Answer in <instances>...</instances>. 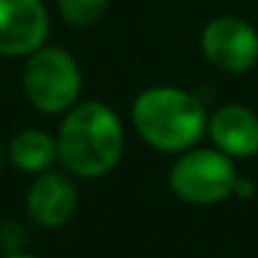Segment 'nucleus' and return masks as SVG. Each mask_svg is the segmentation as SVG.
<instances>
[{"label": "nucleus", "mask_w": 258, "mask_h": 258, "mask_svg": "<svg viewBox=\"0 0 258 258\" xmlns=\"http://www.w3.org/2000/svg\"><path fill=\"white\" fill-rule=\"evenodd\" d=\"M76 208H79V187L76 177H71L69 172L58 170L41 172L36 175V180L26 192L28 218L46 230L63 228L74 218Z\"/></svg>", "instance_id": "obj_7"}, {"label": "nucleus", "mask_w": 258, "mask_h": 258, "mask_svg": "<svg viewBox=\"0 0 258 258\" xmlns=\"http://www.w3.org/2000/svg\"><path fill=\"white\" fill-rule=\"evenodd\" d=\"M8 157H11L13 167L21 172H28V175L48 172L58 162L56 137H51L43 129H23V132L13 135Z\"/></svg>", "instance_id": "obj_9"}, {"label": "nucleus", "mask_w": 258, "mask_h": 258, "mask_svg": "<svg viewBox=\"0 0 258 258\" xmlns=\"http://www.w3.org/2000/svg\"><path fill=\"white\" fill-rule=\"evenodd\" d=\"M51 18L43 0H0V56L28 58L46 46Z\"/></svg>", "instance_id": "obj_6"}, {"label": "nucleus", "mask_w": 258, "mask_h": 258, "mask_svg": "<svg viewBox=\"0 0 258 258\" xmlns=\"http://www.w3.org/2000/svg\"><path fill=\"white\" fill-rule=\"evenodd\" d=\"M240 172L235 160L215 147H192L180 152L170 167V187L187 205H218L233 198Z\"/></svg>", "instance_id": "obj_4"}, {"label": "nucleus", "mask_w": 258, "mask_h": 258, "mask_svg": "<svg viewBox=\"0 0 258 258\" xmlns=\"http://www.w3.org/2000/svg\"><path fill=\"white\" fill-rule=\"evenodd\" d=\"M28 104L41 114H66L81 99L84 74L79 61L61 46H41L33 51L21 74Z\"/></svg>", "instance_id": "obj_3"}, {"label": "nucleus", "mask_w": 258, "mask_h": 258, "mask_svg": "<svg viewBox=\"0 0 258 258\" xmlns=\"http://www.w3.org/2000/svg\"><path fill=\"white\" fill-rule=\"evenodd\" d=\"M3 258H36V255H31V253H23V250H16V253H6Z\"/></svg>", "instance_id": "obj_13"}, {"label": "nucleus", "mask_w": 258, "mask_h": 258, "mask_svg": "<svg viewBox=\"0 0 258 258\" xmlns=\"http://www.w3.org/2000/svg\"><path fill=\"white\" fill-rule=\"evenodd\" d=\"M253 192H255V185H253V180H248V177H238V182H235V192H233V198H240V200H248V198H253Z\"/></svg>", "instance_id": "obj_12"}, {"label": "nucleus", "mask_w": 258, "mask_h": 258, "mask_svg": "<svg viewBox=\"0 0 258 258\" xmlns=\"http://www.w3.org/2000/svg\"><path fill=\"white\" fill-rule=\"evenodd\" d=\"M0 157H3V150H0Z\"/></svg>", "instance_id": "obj_14"}, {"label": "nucleus", "mask_w": 258, "mask_h": 258, "mask_svg": "<svg viewBox=\"0 0 258 258\" xmlns=\"http://www.w3.org/2000/svg\"><path fill=\"white\" fill-rule=\"evenodd\" d=\"M56 8L66 26L86 28L106 13L109 0H56Z\"/></svg>", "instance_id": "obj_10"}, {"label": "nucleus", "mask_w": 258, "mask_h": 258, "mask_svg": "<svg viewBox=\"0 0 258 258\" xmlns=\"http://www.w3.org/2000/svg\"><path fill=\"white\" fill-rule=\"evenodd\" d=\"M124 124L119 114L96 99L74 104L58 126L56 147L63 172L79 180L109 175L124 155Z\"/></svg>", "instance_id": "obj_1"}, {"label": "nucleus", "mask_w": 258, "mask_h": 258, "mask_svg": "<svg viewBox=\"0 0 258 258\" xmlns=\"http://www.w3.org/2000/svg\"><path fill=\"white\" fill-rule=\"evenodd\" d=\"M205 61L223 74H245L258 66V31L240 16H215L200 33Z\"/></svg>", "instance_id": "obj_5"}, {"label": "nucleus", "mask_w": 258, "mask_h": 258, "mask_svg": "<svg viewBox=\"0 0 258 258\" xmlns=\"http://www.w3.org/2000/svg\"><path fill=\"white\" fill-rule=\"evenodd\" d=\"M23 243H26V230H23L16 220H8V223L0 225V245H3L8 253L21 250Z\"/></svg>", "instance_id": "obj_11"}, {"label": "nucleus", "mask_w": 258, "mask_h": 258, "mask_svg": "<svg viewBox=\"0 0 258 258\" xmlns=\"http://www.w3.org/2000/svg\"><path fill=\"white\" fill-rule=\"evenodd\" d=\"M208 109L203 99L180 86H150L132 104L137 135L157 152L180 155L205 137Z\"/></svg>", "instance_id": "obj_2"}, {"label": "nucleus", "mask_w": 258, "mask_h": 258, "mask_svg": "<svg viewBox=\"0 0 258 258\" xmlns=\"http://www.w3.org/2000/svg\"><path fill=\"white\" fill-rule=\"evenodd\" d=\"M215 150L230 160L258 155V114L245 104H223L208 116V132Z\"/></svg>", "instance_id": "obj_8"}]
</instances>
